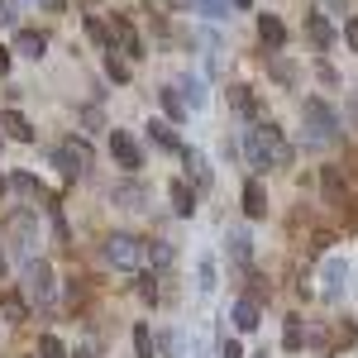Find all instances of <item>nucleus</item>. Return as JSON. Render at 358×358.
I'll use <instances>...</instances> for the list:
<instances>
[{"label":"nucleus","mask_w":358,"mask_h":358,"mask_svg":"<svg viewBox=\"0 0 358 358\" xmlns=\"http://www.w3.org/2000/svg\"><path fill=\"white\" fill-rule=\"evenodd\" d=\"M248 163L258 167H287L292 163V143H287V134L277 129V124H258L253 134H248Z\"/></svg>","instance_id":"1"},{"label":"nucleus","mask_w":358,"mask_h":358,"mask_svg":"<svg viewBox=\"0 0 358 358\" xmlns=\"http://www.w3.org/2000/svg\"><path fill=\"white\" fill-rule=\"evenodd\" d=\"M53 163L62 167V177H72V182H77V177L91 172L96 153H91V143H86V138H62V143L53 148Z\"/></svg>","instance_id":"2"},{"label":"nucleus","mask_w":358,"mask_h":358,"mask_svg":"<svg viewBox=\"0 0 358 358\" xmlns=\"http://www.w3.org/2000/svg\"><path fill=\"white\" fill-rule=\"evenodd\" d=\"M106 263H115V268H124V273H134L138 263H143V239H134V234H110L106 239Z\"/></svg>","instance_id":"3"},{"label":"nucleus","mask_w":358,"mask_h":358,"mask_svg":"<svg viewBox=\"0 0 358 358\" xmlns=\"http://www.w3.org/2000/svg\"><path fill=\"white\" fill-rule=\"evenodd\" d=\"M306 129H310V143H330L334 129H339V115L325 106V101H306Z\"/></svg>","instance_id":"4"},{"label":"nucleus","mask_w":358,"mask_h":358,"mask_svg":"<svg viewBox=\"0 0 358 358\" xmlns=\"http://www.w3.org/2000/svg\"><path fill=\"white\" fill-rule=\"evenodd\" d=\"M24 296L38 301V306L53 296V268H48V263H29L24 268Z\"/></svg>","instance_id":"5"},{"label":"nucleus","mask_w":358,"mask_h":358,"mask_svg":"<svg viewBox=\"0 0 358 358\" xmlns=\"http://www.w3.org/2000/svg\"><path fill=\"white\" fill-rule=\"evenodd\" d=\"M110 153L120 158L124 172H138V167H143V153H138V143L124 134V129H115V134H110Z\"/></svg>","instance_id":"6"},{"label":"nucleus","mask_w":358,"mask_h":358,"mask_svg":"<svg viewBox=\"0 0 358 358\" xmlns=\"http://www.w3.org/2000/svg\"><path fill=\"white\" fill-rule=\"evenodd\" d=\"M306 34H310V43L325 53V48H334V24L320 15V10H306Z\"/></svg>","instance_id":"7"},{"label":"nucleus","mask_w":358,"mask_h":358,"mask_svg":"<svg viewBox=\"0 0 358 358\" xmlns=\"http://www.w3.org/2000/svg\"><path fill=\"white\" fill-rule=\"evenodd\" d=\"M10 53L43 57V53H48V34H38V29H20V34H15V48H10Z\"/></svg>","instance_id":"8"},{"label":"nucleus","mask_w":358,"mask_h":358,"mask_svg":"<svg viewBox=\"0 0 358 358\" xmlns=\"http://www.w3.org/2000/svg\"><path fill=\"white\" fill-rule=\"evenodd\" d=\"M0 129L15 138V143H34V124H29L20 110H5V115H0Z\"/></svg>","instance_id":"9"},{"label":"nucleus","mask_w":358,"mask_h":358,"mask_svg":"<svg viewBox=\"0 0 358 358\" xmlns=\"http://www.w3.org/2000/svg\"><path fill=\"white\" fill-rule=\"evenodd\" d=\"M258 315H263V306H258V296H239V301H234V325H239V330H258Z\"/></svg>","instance_id":"10"},{"label":"nucleus","mask_w":358,"mask_h":358,"mask_svg":"<svg viewBox=\"0 0 358 358\" xmlns=\"http://www.w3.org/2000/svg\"><path fill=\"white\" fill-rule=\"evenodd\" d=\"M244 215L248 220H263V215H268V192H263V182H248L244 187Z\"/></svg>","instance_id":"11"},{"label":"nucleus","mask_w":358,"mask_h":358,"mask_svg":"<svg viewBox=\"0 0 358 358\" xmlns=\"http://www.w3.org/2000/svg\"><path fill=\"white\" fill-rule=\"evenodd\" d=\"M258 38H263L268 48H282V43H287V24H282L277 15H258Z\"/></svg>","instance_id":"12"},{"label":"nucleus","mask_w":358,"mask_h":358,"mask_svg":"<svg viewBox=\"0 0 358 358\" xmlns=\"http://www.w3.org/2000/svg\"><path fill=\"white\" fill-rule=\"evenodd\" d=\"M110 38H120V48L129 57H143V43H138V34H134V24L129 20H115L110 24Z\"/></svg>","instance_id":"13"},{"label":"nucleus","mask_w":358,"mask_h":358,"mask_svg":"<svg viewBox=\"0 0 358 358\" xmlns=\"http://www.w3.org/2000/svg\"><path fill=\"white\" fill-rule=\"evenodd\" d=\"M0 315H5L10 325H24V320H29V306H24V296L5 292V296H0Z\"/></svg>","instance_id":"14"},{"label":"nucleus","mask_w":358,"mask_h":358,"mask_svg":"<svg viewBox=\"0 0 358 358\" xmlns=\"http://www.w3.org/2000/svg\"><path fill=\"white\" fill-rule=\"evenodd\" d=\"M148 138H153L158 148H167V153H182V143H177V134H172V124H163V120L148 124Z\"/></svg>","instance_id":"15"},{"label":"nucleus","mask_w":358,"mask_h":358,"mask_svg":"<svg viewBox=\"0 0 358 358\" xmlns=\"http://www.w3.org/2000/svg\"><path fill=\"white\" fill-rule=\"evenodd\" d=\"M172 210H177V215H192L196 210V192L187 182H172Z\"/></svg>","instance_id":"16"},{"label":"nucleus","mask_w":358,"mask_h":358,"mask_svg":"<svg viewBox=\"0 0 358 358\" xmlns=\"http://www.w3.org/2000/svg\"><path fill=\"white\" fill-rule=\"evenodd\" d=\"M229 106H234L239 115H248V120L258 115V101H253V91H248V86H229Z\"/></svg>","instance_id":"17"},{"label":"nucleus","mask_w":358,"mask_h":358,"mask_svg":"<svg viewBox=\"0 0 358 358\" xmlns=\"http://www.w3.org/2000/svg\"><path fill=\"white\" fill-rule=\"evenodd\" d=\"M320 187H325V201H339L344 196V172L339 167H325L320 172Z\"/></svg>","instance_id":"18"},{"label":"nucleus","mask_w":358,"mask_h":358,"mask_svg":"<svg viewBox=\"0 0 358 358\" xmlns=\"http://www.w3.org/2000/svg\"><path fill=\"white\" fill-rule=\"evenodd\" d=\"M143 258H153V268H167L177 253H172V244H167V239H153V244H143Z\"/></svg>","instance_id":"19"},{"label":"nucleus","mask_w":358,"mask_h":358,"mask_svg":"<svg viewBox=\"0 0 358 358\" xmlns=\"http://www.w3.org/2000/svg\"><path fill=\"white\" fill-rule=\"evenodd\" d=\"M134 349H138V358H158V344H153V330L148 325L134 330Z\"/></svg>","instance_id":"20"},{"label":"nucleus","mask_w":358,"mask_h":358,"mask_svg":"<svg viewBox=\"0 0 358 358\" xmlns=\"http://www.w3.org/2000/svg\"><path fill=\"white\" fill-rule=\"evenodd\" d=\"M229 258H234L239 268H248V258H253V253H248V234H229Z\"/></svg>","instance_id":"21"},{"label":"nucleus","mask_w":358,"mask_h":358,"mask_svg":"<svg viewBox=\"0 0 358 358\" xmlns=\"http://www.w3.org/2000/svg\"><path fill=\"white\" fill-rule=\"evenodd\" d=\"M86 34H91V38H96V43H101V48H115V38H110V29L101 24V20H96V15H86Z\"/></svg>","instance_id":"22"},{"label":"nucleus","mask_w":358,"mask_h":358,"mask_svg":"<svg viewBox=\"0 0 358 358\" xmlns=\"http://www.w3.org/2000/svg\"><path fill=\"white\" fill-rule=\"evenodd\" d=\"M282 344H287L292 354H296V349H301V344H306V330H301V320H296V315L287 320V334H282Z\"/></svg>","instance_id":"23"},{"label":"nucleus","mask_w":358,"mask_h":358,"mask_svg":"<svg viewBox=\"0 0 358 358\" xmlns=\"http://www.w3.org/2000/svg\"><path fill=\"white\" fill-rule=\"evenodd\" d=\"M163 110L172 115V120H187V106H182V96H177V86H167V91H163Z\"/></svg>","instance_id":"24"},{"label":"nucleus","mask_w":358,"mask_h":358,"mask_svg":"<svg viewBox=\"0 0 358 358\" xmlns=\"http://www.w3.org/2000/svg\"><path fill=\"white\" fill-rule=\"evenodd\" d=\"M38 354H43V358H67V349H62L57 334H43V339H38Z\"/></svg>","instance_id":"25"},{"label":"nucleus","mask_w":358,"mask_h":358,"mask_svg":"<svg viewBox=\"0 0 358 358\" xmlns=\"http://www.w3.org/2000/svg\"><path fill=\"white\" fill-rule=\"evenodd\" d=\"M106 72H110L115 82H129V62H115V48H110V57H106Z\"/></svg>","instance_id":"26"},{"label":"nucleus","mask_w":358,"mask_h":358,"mask_svg":"<svg viewBox=\"0 0 358 358\" xmlns=\"http://www.w3.org/2000/svg\"><path fill=\"white\" fill-rule=\"evenodd\" d=\"M115 201H129V210H138V201H143V187H120Z\"/></svg>","instance_id":"27"},{"label":"nucleus","mask_w":358,"mask_h":358,"mask_svg":"<svg viewBox=\"0 0 358 358\" xmlns=\"http://www.w3.org/2000/svg\"><path fill=\"white\" fill-rule=\"evenodd\" d=\"M138 296L143 301H158V277H138Z\"/></svg>","instance_id":"28"},{"label":"nucleus","mask_w":358,"mask_h":358,"mask_svg":"<svg viewBox=\"0 0 358 358\" xmlns=\"http://www.w3.org/2000/svg\"><path fill=\"white\" fill-rule=\"evenodd\" d=\"M15 192H24V196H43V192H38V182H34V177H24V172L15 177Z\"/></svg>","instance_id":"29"},{"label":"nucleus","mask_w":358,"mask_h":358,"mask_svg":"<svg viewBox=\"0 0 358 358\" xmlns=\"http://www.w3.org/2000/svg\"><path fill=\"white\" fill-rule=\"evenodd\" d=\"M273 77H277V82H292L296 72H292V62H282V57H273Z\"/></svg>","instance_id":"30"},{"label":"nucleus","mask_w":358,"mask_h":358,"mask_svg":"<svg viewBox=\"0 0 358 358\" xmlns=\"http://www.w3.org/2000/svg\"><path fill=\"white\" fill-rule=\"evenodd\" d=\"M177 91H187V101H192V106H206V96H201V86H196V82H182Z\"/></svg>","instance_id":"31"},{"label":"nucleus","mask_w":358,"mask_h":358,"mask_svg":"<svg viewBox=\"0 0 358 358\" xmlns=\"http://www.w3.org/2000/svg\"><path fill=\"white\" fill-rule=\"evenodd\" d=\"M344 43L358 53V20H349V24H344Z\"/></svg>","instance_id":"32"},{"label":"nucleus","mask_w":358,"mask_h":358,"mask_svg":"<svg viewBox=\"0 0 358 358\" xmlns=\"http://www.w3.org/2000/svg\"><path fill=\"white\" fill-rule=\"evenodd\" d=\"M220 358H244V349H239L234 339H224V344H220Z\"/></svg>","instance_id":"33"},{"label":"nucleus","mask_w":358,"mask_h":358,"mask_svg":"<svg viewBox=\"0 0 358 358\" xmlns=\"http://www.w3.org/2000/svg\"><path fill=\"white\" fill-rule=\"evenodd\" d=\"M201 287H215V263H201Z\"/></svg>","instance_id":"34"},{"label":"nucleus","mask_w":358,"mask_h":358,"mask_svg":"<svg viewBox=\"0 0 358 358\" xmlns=\"http://www.w3.org/2000/svg\"><path fill=\"white\" fill-rule=\"evenodd\" d=\"M38 5H43L48 15H67V0H38Z\"/></svg>","instance_id":"35"},{"label":"nucleus","mask_w":358,"mask_h":358,"mask_svg":"<svg viewBox=\"0 0 358 358\" xmlns=\"http://www.w3.org/2000/svg\"><path fill=\"white\" fill-rule=\"evenodd\" d=\"M0 24H15V5L10 0H0Z\"/></svg>","instance_id":"36"},{"label":"nucleus","mask_w":358,"mask_h":358,"mask_svg":"<svg viewBox=\"0 0 358 358\" xmlns=\"http://www.w3.org/2000/svg\"><path fill=\"white\" fill-rule=\"evenodd\" d=\"M10 72V48H0V77Z\"/></svg>","instance_id":"37"},{"label":"nucleus","mask_w":358,"mask_h":358,"mask_svg":"<svg viewBox=\"0 0 358 358\" xmlns=\"http://www.w3.org/2000/svg\"><path fill=\"white\" fill-rule=\"evenodd\" d=\"M72 358H96V354H91V349H77V354H72Z\"/></svg>","instance_id":"38"},{"label":"nucleus","mask_w":358,"mask_h":358,"mask_svg":"<svg viewBox=\"0 0 358 358\" xmlns=\"http://www.w3.org/2000/svg\"><path fill=\"white\" fill-rule=\"evenodd\" d=\"M234 5H239V10H244V5H248V0H234Z\"/></svg>","instance_id":"39"},{"label":"nucleus","mask_w":358,"mask_h":358,"mask_svg":"<svg viewBox=\"0 0 358 358\" xmlns=\"http://www.w3.org/2000/svg\"><path fill=\"white\" fill-rule=\"evenodd\" d=\"M0 196H5V177H0Z\"/></svg>","instance_id":"40"}]
</instances>
